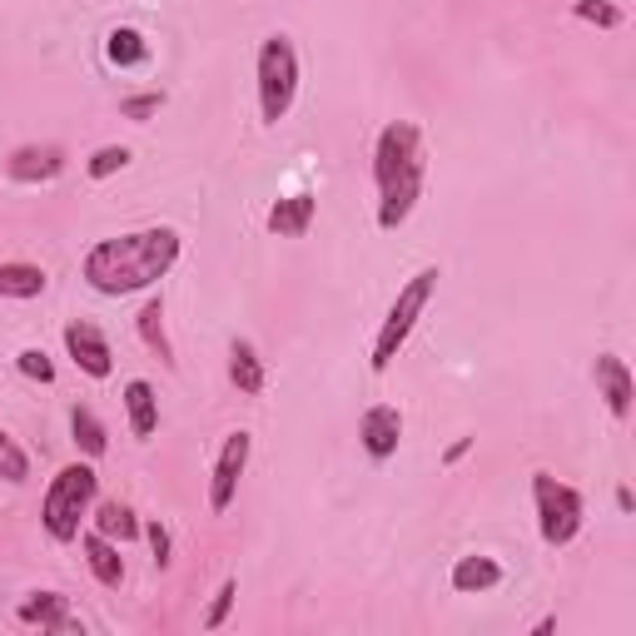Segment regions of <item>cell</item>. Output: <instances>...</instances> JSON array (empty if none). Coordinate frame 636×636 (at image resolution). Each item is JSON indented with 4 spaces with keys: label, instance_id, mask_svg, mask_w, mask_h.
Listing matches in <instances>:
<instances>
[{
    "label": "cell",
    "instance_id": "cell-1",
    "mask_svg": "<svg viewBox=\"0 0 636 636\" xmlns=\"http://www.w3.org/2000/svg\"><path fill=\"white\" fill-rule=\"evenodd\" d=\"M180 259V234L170 224H154V229H135V234H119V239H100L95 248L85 254V284L95 293H140L150 289L154 279L174 269Z\"/></svg>",
    "mask_w": 636,
    "mask_h": 636
},
{
    "label": "cell",
    "instance_id": "cell-2",
    "mask_svg": "<svg viewBox=\"0 0 636 636\" xmlns=\"http://www.w3.org/2000/svg\"><path fill=\"white\" fill-rule=\"evenodd\" d=\"M423 174H428V154H423V130L413 119H393L383 125L373 144V180H378V229H398L413 215L423 195Z\"/></svg>",
    "mask_w": 636,
    "mask_h": 636
},
{
    "label": "cell",
    "instance_id": "cell-3",
    "mask_svg": "<svg viewBox=\"0 0 636 636\" xmlns=\"http://www.w3.org/2000/svg\"><path fill=\"white\" fill-rule=\"evenodd\" d=\"M95 467L90 463H70L60 467V473L50 477V487H45V502H41V522L45 532H50L55 542H76L80 537V522H85L90 502H95Z\"/></svg>",
    "mask_w": 636,
    "mask_h": 636
},
{
    "label": "cell",
    "instance_id": "cell-4",
    "mask_svg": "<svg viewBox=\"0 0 636 636\" xmlns=\"http://www.w3.org/2000/svg\"><path fill=\"white\" fill-rule=\"evenodd\" d=\"M438 279H442L438 269H418V274H413V279L398 289V299H393L389 319H383V328H378V338H373V354H368V368H373V373H389V368H393L398 348L408 344L413 324H418L423 309H428L432 293H438Z\"/></svg>",
    "mask_w": 636,
    "mask_h": 636
},
{
    "label": "cell",
    "instance_id": "cell-5",
    "mask_svg": "<svg viewBox=\"0 0 636 636\" xmlns=\"http://www.w3.org/2000/svg\"><path fill=\"white\" fill-rule=\"evenodd\" d=\"M254 76H259V115H264V125H279V119L289 115L293 95H299V50H293L289 35H269V41L259 45Z\"/></svg>",
    "mask_w": 636,
    "mask_h": 636
},
{
    "label": "cell",
    "instance_id": "cell-6",
    "mask_svg": "<svg viewBox=\"0 0 636 636\" xmlns=\"http://www.w3.org/2000/svg\"><path fill=\"white\" fill-rule=\"evenodd\" d=\"M532 507H537V532L547 547H567L582 532V493L567 483H557L552 473H532Z\"/></svg>",
    "mask_w": 636,
    "mask_h": 636
},
{
    "label": "cell",
    "instance_id": "cell-7",
    "mask_svg": "<svg viewBox=\"0 0 636 636\" xmlns=\"http://www.w3.org/2000/svg\"><path fill=\"white\" fill-rule=\"evenodd\" d=\"M248 448H254V438H248L244 428L224 438V448H219V458H215V477H209V512H229V502H234V493H239V477H244V467H248Z\"/></svg>",
    "mask_w": 636,
    "mask_h": 636
},
{
    "label": "cell",
    "instance_id": "cell-8",
    "mask_svg": "<svg viewBox=\"0 0 636 636\" xmlns=\"http://www.w3.org/2000/svg\"><path fill=\"white\" fill-rule=\"evenodd\" d=\"M358 438H363V453L373 458V463H389L403 442V413L393 408V403H373V408L363 413V423H358Z\"/></svg>",
    "mask_w": 636,
    "mask_h": 636
},
{
    "label": "cell",
    "instance_id": "cell-9",
    "mask_svg": "<svg viewBox=\"0 0 636 636\" xmlns=\"http://www.w3.org/2000/svg\"><path fill=\"white\" fill-rule=\"evenodd\" d=\"M66 348H70V358H76L80 373H90V378H109V373H115V354H109V338L100 334L95 324H85V319L66 324Z\"/></svg>",
    "mask_w": 636,
    "mask_h": 636
},
{
    "label": "cell",
    "instance_id": "cell-10",
    "mask_svg": "<svg viewBox=\"0 0 636 636\" xmlns=\"http://www.w3.org/2000/svg\"><path fill=\"white\" fill-rule=\"evenodd\" d=\"M592 378H597V393H602L606 408H612V418H632V398H636L632 368H626L616 354H597Z\"/></svg>",
    "mask_w": 636,
    "mask_h": 636
},
{
    "label": "cell",
    "instance_id": "cell-11",
    "mask_svg": "<svg viewBox=\"0 0 636 636\" xmlns=\"http://www.w3.org/2000/svg\"><path fill=\"white\" fill-rule=\"evenodd\" d=\"M60 170H66V154L55 150V144H21V150L5 160V174H11L15 184H50Z\"/></svg>",
    "mask_w": 636,
    "mask_h": 636
},
{
    "label": "cell",
    "instance_id": "cell-12",
    "mask_svg": "<svg viewBox=\"0 0 636 636\" xmlns=\"http://www.w3.org/2000/svg\"><path fill=\"white\" fill-rule=\"evenodd\" d=\"M25 626H50V632H76V616H70V597L60 592H31L15 606Z\"/></svg>",
    "mask_w": 636,
    "mask_h": 636
},
{
    "label": "cell",
    "instance_id": "cell-13",
    "mask_svg": "<svg viewBox=\"0 0 636 636\" xmlns=\"http://www.w3.org/2000/svg\"><path fill=\"white\" fill-rule=\"evenodd\" d=\"M453 592H463V597H477V592H493L497 582H502V567H497L493 557H483V552H473V557H458L453 562Z\"/></svg>",
    "mask_w": 636,
    "mask_h": 636
},
{
    "label": "cell",
    "instance_id": "cell-14",
    "mask_svg": "<svg viewBox=\"0 0 636 636\" xmlns=\"http://www.w3.org/2000/svg\"><path fill=\"white\" fill-rule=\"evenodd\" d=\"M80 547H85V562H90V571H95L100 587H119V582H125V557H119V547L105 537V532H85V537H80Z\"/></svg>",
    "mask_w": 636,
    "mask_h": 636
},
{
    "label": "cell",
    "instance_id": "cell-15",
    "mask_svg": "<svg viewBox=\"0 0 636 636\" xmlns=\"http://www.w3.org/2000/svg\"><path fill=\"white\" fill-rule=\"evenodd\" d=\"M313 215H319V199L313 195H293V199H279V205L269 209V229L279 239H303L313 224Z\"/></svg>",
    "mask_w": 636,
    "mask_h": 636
},
{
    "label": "cell",
    "instance_id": "cell-16",
    "mask_svg": "<svg viewBox=\"0 0 636 636\" xmlns=\"http://www.w3.org/2000/svg\"><path fill=\"white\" fill-rule=\"evenodd\" d=\"M125 413H130L135 438H150V432L160 428V398H154V389L144 378H130V383H125Z\"/></svg>",
    "mask_w": 636,
    "mask_h": 636
},
{
    "label": "cell",
    "instance_id": "cell-17",
    "mask_svg": "<svg viewBox=\"0 0 636 636\" xmlns=\"http://www.w3.org/2000/svg\"><path fill=\"white\" fill-rule=\"evenodd\" d=\"M105 55H109V66H119V70L150 66V41H144L135 25H115V31L105 35Z\"/></svg>",
    "mask_w": 636,
    "mask_h": 636
},
{
    "label": "cell",
    "instance_id": "cell-18",
    "mask_svg": "<svg viewBox=\"0 0 636 636\" xmlns=\"http://www.w3.org/2000/svg\"><path fill=\"white\" fill-rule=\"evenodd\" d=\"M229 383L239 393H264V358L244 338H234V348H229Z\"/></svg>",
    "mask_w": 636,
    "mask_h": 636
},
{
    "label": "cell",
    "instance_id": "cell-19",
    "mask_svg": "<svg viewBox=\"0 0 636 636\" xmlns=\"http://www.w3.org/2000/svg\"><path fill=\"white\" fill-rule=\"evenodd\" d=\"M70 438H76V448L85 458H105V448H109L105 423H100L95 408H85V403H76V408H70Z\"/></svg>",
    "mask_w": 636,
    "mask_h": 636
},
{
    "label": "cell",
    "instance_id": "cell-20",
    "mask_svg": "<svg viewBox=\"0 0 636 636\" xmlns=\"http://www.w3.org/2000/svg\"><path fill=\"white\" fill-rule=\"evenodd\" d=\"M45 284L41 264H0V299H41Z\"/></svg>",
    "mask_w": 636,
    "mask_h": 636
},
{
    "label": "cell",
    "instance_id": "cell-21",
    "mask_svg": "<svg viewBox=\"0 0 636 636\" xmlns=\"http://www.w3.org/2000/svg\"><path fill=\"white\" fill-rule=\"evenodd\" d=\"M95 532H105L109 542H115V537H119V542H135V537L144 532V522L135 518V512H130L125 502H100V507H95Z\"/></svg>",
    "mask_w": 636,
    "mask_h": 636
},
{
    "label": "cell",
    "instance_id": "cell-22",
    "mask_svg": "<svg viewBox=\"0 0 636 636\" xmlns=\"http://www.w3.org/2000/svg\"><path fill=\"white\" fill-rule=\"evenodd\" d=\"M135 324H140L144 348H150V354H160L164 363H174V348H170V338H164V303L150 299V303L140 309V319H135Z\"/></svg>",
    "mask_w": 636,
    "mask_h": 636
},
{
    "label": "cell",
    "instance_id": "cell-23",
    "mask_svg": "<svg viewBox=\"0 0 636 636\" xmlns=\"http://www.w3.org/2000/svg\"><path fill=\"white\" fill-rule=\"evenodd\" d=\"M0 477L5 483H25L31 477V458H25V448L5 428H0Z\"/></svg>",
    "mask_w": 636,
    "mask_h": 636
},
{
    "label": "cell",
    "instance_id": "cell-24",
    "mask_svg": "<svg viewBox=\"0 0 636 636\" xmlns=\"http://www.w3.org/2000/svg\"><path fill=\"white\" fill-rule=\"evenodd\" d=\"M125 164H130V150H125V144H105V150L90 154L85 174H90V180H109V174H119Z\"/></svg>",
    "mask_w": 636,
    "mask_h": 636
},
{
    "label": "cell",
    "instance_id": "cell-25",
    "mask_svg": "<svg viewBox=\"0 0 636 636\" xmlns=\"http://www.w3.org/2000/svg\"><path fill=\"white\" fill-rule=\"evenodd\" d=\"M571 15H577V21H587V25H602V31H616V25H622V11H616V5H606V0H577V5H571Z\"/></svg>",
    "mask_w": 636,
    "mask_h": 636
},
{
    "label": "cell",
    "instance_id": "cell-26",
    "mask_svg": "<svg viewBox=\"0 0 636 636\" xmlns=\"http://www.w3.org/2000/svg\"><path fill=\"white\" fill-rule=\"evenodd\" d=\"M234 597H239V582L229 577L224 587L215 592V602H209V612H205V632H219V626L229 622V606H234Z\"/></svg>",
    "mask_w": 636,
    "mask_h": 636
},
{
    "label": "cell",
    "instance_id": "cell-27",
    "mask_svg": "<svg viewBox=\"0 0 636 636\" xmlns=\"http://www.w3.org/2000/svg\"><path fill=\"white\" fill-rule=\"evenodd\" d=\"M164 105V90H144V95H125L119 100V115L125 119H150Z\"/></svg>",
    "mask_w": 636,
    "mask_h": 636
},
{
    "label": "cell",
    "instance_id": "cell-28",
    "mask_svg": "<svg viewBox=\"0 0 636 636\" xmlns=\"http://www.w3.org/2000/svg\"><path fill=\"white\" fill-rule=\"evenodd\" d=\"M15 363H21V373L35 378V383H55V363H50V354H45V348H25Z\"/></svg>",
    "mask_w": 636,
    "mask_h": 636
},
{
    "label": "cell",
    "instance_id": "cell-29",
    "mask_svg": "<svg viewBox=\"0 0 636 636\" xmlns=\"http://www.w3.org/2000/svg\"><path fill=\"white\" fill-rule=\"evenodd\" d=\"M144 537H150V547H154V567H170V528L154 518V522H144Z\"/></svg>",
    "mask_w": 636,
    "mask_h": 636
},
{
    "label": "cell",
    "instance_id": "cell-30",
    "mask_svg": "<svg viewBox=\"0 0 636 636\" xmlns=\"http://www.w3.org/2000/svg\"><path fill=\"white\" fill-rule=\"evenodd\" d=\"M632 507H636L632 487H616V512H632Z\"/></svg>",
    "mask_w": 636,
    "mask_h": 636
},
{
    "label": "cell",
    "instance_id": "cell-31",
    "mask_svg": "<svg viewBox=\"0 0 636 636\" xmlns=\"http://www.w3.org/2000/svg\"><path fill=\"white\" fill-rule=\"evenodd\" d=\"M467 448H473V438H458V442H453V448H448V463H458V458H463V453H467Z\"/></svg>",
    "mask_w": 636,
    "mask_h": 636
}]
</instances>
